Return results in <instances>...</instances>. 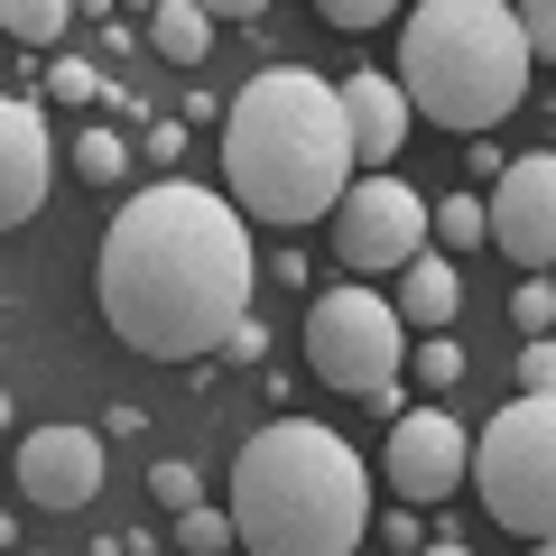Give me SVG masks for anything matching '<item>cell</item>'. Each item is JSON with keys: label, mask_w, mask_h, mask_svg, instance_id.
<instances>
[{"label": "cell", "mask_w": 556, "mask_h": 556, "mask_svg": "<svg viewBox=\"0 0 556 556\" xmlns=\"http://www.w3.org/2000/svg\"><path fill=\"white\" fill-rule=\"evenodd\" d=\"M260 288V251H251V214L223 204L214 186L159 177L149 195H130L102 232V269L93 298L112 316V334L149 362H204L223 353Z\"/></svg>", "instance_id": "1"}, {"label": "cell", "mask_w": 556, "mask_h": 556, "mask_svg": "<svg viewBox=\"0 0 556 556\" xmlns=\"http://www.w3.org/2000/svg\"><path fill=\"white\" fill-rule=\"evenodd\" d=\"M362 149L343 84H325L316 65H269L232 93L223 112V177L251 223H316L343 204Z\"/></svg>", "instance_id": "2"}, {"label": "cell", "mask_w": 556, "mask_h": 556, "mask_svg": "<svg viewBox=\"0 0 556 556\" xmlns=\"http://www.w3.org/2000/svg\"><path fill=\"white\" fill-rule=\"evenodd\" d=\"M232 519L260 556H353L371 538V464L316 417H269L232 455Z\"/></svg>", "instance_id": "3"}, {"label": "cell", "mask_w": 556, "mask_h": 556, "mask_svg": "<svg viewBox=\"0 0 556 556\" xmlns=\"http://www.w3.org/2000/svg\"><path fill=\"white\" fill-rule=\"evenodd\" d=\"M529 20L519 0H417L399 20V84H408L417 121H437L455 139H482L519 112L529 93Z\"/></svg>", "instance_id": "4"}, {"label": "cell", "mask_w": 556, "mask_h": 556, "mask_svg": "<svg viewBox=\"0 0 556 556\" xmlns=\"http://www.w3.org/2000/svg\"><path fill=\"white\" fill-rule=\"evenodd\" d=\"M408 316L399 298H380L371 278H343L306 306V362H316L325 390L362 399V408H390L399 417V371H408Z\"/></svg>", "instance_id": "5"}, {"label": "cell", "mask_w": 556, "mask_h": 556, "mask_svg": "<svg viewBox=\"0 0 556 556\" xmlns=\"http://www.w3.org/2000/svg\"><path fill=\"white\" fill-rule=\"evenodd\" d=\"M473 492H482V510H492V529L556 538V390H519L510 408L482 417Z\"/></svg>", "instance_id": "6"}, {"label": "cell", "mask_w": 556, "mask_h": 556, "mask_svg": "<svg viewBox=\"0 0 556 556\" xmlns=\"http://www.w3.org/2000/svg\"><path fill=\"white\" fill-rule=\"evenodd\" d=\"M325 223H334V260L353 278H399L437 241V204L417 195V186H399V177H353Z\"/></svg>", "instance_id": "7"}, {"label": "cell", "mask_w": 556, "mask_h": 556, "mask_svg": "<svg viewBox=\"0 0 556 556\" xmlns=\"http://www.w3.org/2000/svg\"><path fill=\"white\" fill-rule=\"evenodd\" d=\"M380 473H390V492L417 501V510H427V501H455L464 482H473V437H464L445 408H399Z\"/></svg>", "instance_id": "8"}, {"label": "cell", "mask_w": 556, "mask_h": 556, "mask_svg": "<svg viewBox=\"0 0 556 556\" xmlns=\"http://www.w3.org/2000/svg\"><path fill=\"white\" fill-rule=\"evenodd\" d=\"M492 251L519 269H556V149H529L492 177Z\"/></svg>", "instance_id": "9"}, {"label": "cell", "mask_w": 556, "mask_h": 556, "mask_svg": "<svg viewBox=\"0 0 556 556\" xmlns=\"http://www.w3.org/2000/svg\"><path fill=\"white\" fill-rule=\"evenodd\" d=\"M20 492L38 510L75 519L84 501L102 492V427H28L20 437Z\"/></svg>", "instance_id": "10"}, {"label": "cell", "mask_w": 556, "mask_h": 556, "mask_svg": "<svg viewBox=\"0 0 556 556\" xmlns=\"http://www.w3.org/2000/svg\"><path fill=\"white\" fill-rule=\"evenodd\" d=\"M47 177H56V139H47L38 93L0 102V223H28L47 204Z\"/></svg>", "instance_id": "11"}, {"label": "cell", "mask_w": 556, "mask_h": 556, "mask_svg": "<svg viewBox=\"0 0 556 556\" xmlns=\"http://www.w3.org/2000/svg\"><path fill=\"white\" fill-rule=\"evenodd\" d=\"M343 112H353V149H362V167H390L399 149H408V121H417V102H408V84L399 75H343Z\"/></svg>", "instance_id": "12"}, {"label": "cell", "mask_w": 556, "mask_h": 556, "mask_svg": "<svg viewBox=\"0 0 556 556\" xmlns=\"http://www.w3.org/2000/svg\"><path fill=\"white\" fill-rule=\"evenodd\" d=\"M464 306V278H455V260L437 251V241H427V251L408 260V269H399V316L417 325V334H437L445 316H455Z\"/></svg>", "instance_id": "13"}, {"label": "cell", "mask_w": 556, "mask_h": 556, "mask_svg": "<svg viewBox=\"0 0 556 556\" xmlns=\"http://www.w3.org/2000/svg\"><path fill=\"white\" fill-rule=\"evenodd\" d=\"M149 47H159L167 65H204L214 56V10H204V0H159V10H149Z\"/></svg>", "instance_id": "14"}, {"label": "cell", "mask_w": 556, "mask_h": 556, "mask_svg": "<svg viewBox=\"0 0 556 556\" xmlns=\"http://www.w3.org/2000/svg\"><path fill=\"white\" fill-rule=\"evenodd\" d=\"M75 20H84L75 0H0V28H10L20 47H56Z\"/></svg>", "instance_id": "15"}, {"label": "cell", "mask_w": 556, "mask_h": 556, "mask_svg": "<svg viewBox=\"0 0 556 556\" xmlns=\"http://www.w3.org/2000/svg\"><path fill=\"white\" fill-rule=\"evenodd\" d=\"M75 177L84 186H121V177H130V139L102 130V121H93V130H75Z\"/></svg>", "instance_id": "16"}, {"label": "cell", "mask_w": 556, "mask_h": 556, "mask_svg": "<svg viewBox=\"0 0 556 556\" xmlns=\"http://www.w3.org/2000/svg\"><path fill=\"white\" fill-rule=\"evenodd\" d=\"M437 241H445V251L492 241V195H445V204H437Z\"/></svg>", "instance_id": "17"}, {"label": "cell", "mask_w": 556, "mask_h": 556, "mask_svg": "<svg viewBox=\"0 0 556 556\" xmlns=\"http://www.w3.org/2000/svg\"><path fill=\"white\" fill-rule=\"evenodd\" d=\"M177 547L223 556V547H241V519H232V510H214V501H195V510H177Z\"/></svg>", "instance_id": "18"}, {"label": "cell", "mask_w": 556, "mask_h": 556, "mask_svg": "<svg viewBox=\"0 0 556 556\" xmlns=\"http://www.w3.org/2000/svg\"><path fill=\"white\" fill-rule=\"evenodd\" d=\"M408 371H417V390H455V380H464V343L437 325V334H427V343L408 353Z\"/></svg>", "instance_id": "19"}, {"label": "cell", "mask_w": 556, "mask_h": 556, "mask_svg": "<svg viewBox=\"0 0 556 556\" xmlns=\"http://www.w3.org/2000/svg\"><path fill=\"white\" fill-rule=\"evenodd\" d=\"M510 325H519V334H547V325H556V278H547V269H519V288H510Z\"/></svg>", "instance_id": "20"}, {"label": "cell", "mask_w": 556, "mask_h": 556, "mask_svg": "<svg viewBox=\"0 0 556 556\" xmlns=\"http://www.w3.org/2000/svg\"><path fill=\"white\" fill-rule=\"evenodd\" d=\"M47 93L75 112V102H102L112 84H102V65H93V56H56V65H47Z\"/></svg>", "instance_id": "21"}, {"label": "cell", "mask_w": 556, "mask_h": 556, "mask_svg": "<svg viewBox=\"0 0 556 556\" xmlns=\"http://www.w3.org/2000/svg\"><path fill=\"white\" fill-rule=\"evenodd\" d=\"M316 10H325V28H353V38H362V28L399 20V10H408V0H316Z\"/></svg>", "instance_id": "22"}, {"label": "cell", "mask_w": 556, "mask_h": 556, "mask_svg": "<svg viewBox=\"0 0 556 556\" xmlns=\"http://www.w3.org/2000/svg\"><path fill=\"white\" fill-rule=\"evenodd\" d=\"M149 492H159L167 510H195V501H204V473H195V464H149Z\"/></svg>", "instance_id": "23"}, {"label": "cell", "mask_w": 556, "mask_h": 556, "mask_svg": "<svg viewBox=\"0 0 556 556\" xmlns=\"http://www.w3.org/2000/svg\"><path fill=\"white\" fill-rule=\"evenodd\" d=\"M519 390H556V334H529V343H519Z\"/></svg>", "instance_id": "24"}, {"label": "cell", "mask_w": 556, "mask_h": 556, "mask_svg": "<svg viewBox=\"0 0 556 556\" xmlns=\"http://www.w3.org/2000/svg\"><path fill=\"white\" fill-rule=\"evenodd\" d=\"M371 538H380V547H399V556H417V547H427V529H417V501H399V510L380 519Z\"/></svg>", "instance_id": "25"}, {"label": "cell", "mask_w": 556, "mask_h": 556, "mask_svg": "<svg viewBox=\"0 0 556 556\" xmlns=\"http://www.w3.org/2000/svg\"><path fill=\"white\" fill-rule=\"evenodd\" d=\"M519 20H529V47H538V65H556V0H519Z\"/></svg>", "instance_id": "26"}, {"label": "cell", "mask_w": 556, "mask_h": 556, "mask_svg": "<svg viewBox=\"0 0 556 556\" xmlns=\"http://www.w3.org/2000/svg\"><path fill=\"white\" fill-rule=\"evenodd\" d=\"M223 353H232V362H260V353H269V325H260V316H241L232 334H223Z\"/></svg>", "instance_id": "27"}, {"label": "cell", "mask_w": 556, "mask_h": 556, "mask_svg": "<svg viewBox=\"0 0 556 556\" xmlns=\"http://www.w3.org/2000/svg\"><path fill=\"white\" fill-rule=\"evenodd\" d=\"M149 159H159V167L186 159V121H159V130H149Z\"/></svg>", "instance_id": "28"}, {"label": "cell", "mask_w": 556, "mask_h": 556, "mask_svg": "<svg viewBox=\"0 0 556 556\" xmlns=\"http://www.w3.org/2000/svg\"><path fill=\"white\" fill-rule=\"evenodd\" d=\"M204 10H214V20H260L269 0H204Z\"/></svg>", "instance_id": "29"}, {"label": "cell", "mask_w": 556, "mask_h": 556, "mask_svg": "<svg viewBox=\"0 0 556 556\" xmlns=\"http://www.w3.org/2000/svg\"><path fill=\"white\" fill-rule=\"evenodd\" d=\"M75 10H84V20H112V0H75Z\"/></svg>", "instance_id": "30"}, {"label": "cell", "mask_w": 556, "mask_h": 556, "mask_svg": "<svg viewBox=\"0 0 556 556\" xmlns=\"http://www.w3.org/2000/svg\"><path fill=\"white\" fill-rule=\"evenodd\" d=\"M130 10H159V0H130Z\"/></svg>", "instance_id": "31"}]
</instances>
